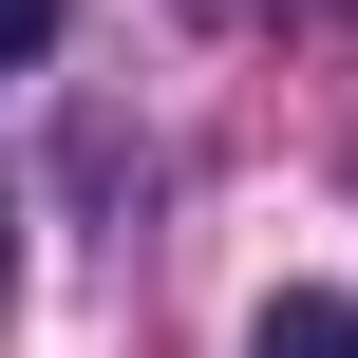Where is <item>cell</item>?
I'll use <instances>...</instances> for the list:
<instances>
[{
    "mask_svg": "<svg viewBox=\"0 0 358 358\" xmlns=\"http://www.w3.org/2000/svg\"><path fill=\"white\" fill-rule=\"evenodd\" d=\"M245 358H358V302H340V283H283V302H264V340H245Z\"/></svg>",
    "mask_w": 358,
    "mask_h": 358,
    "instance_id": "6da1fadb",
    "label": "cell"
},
{
    "mask_svg": "<svg viewBox=\"0 0 358 358\" xmlns=\"http://www.w3.org/2000/svg\"><path fill=\"white\" fill-rule=\"evenodd\" d=\"M38 38H57V0H0V57H38Z\"/></svg>",
    "mask_w": 358,
    "mask_h": 358,
    "instance_id": "7a4b0ae2",
    "label": "cell"
},
{
    "mask_svg": "<svg viewBox=\"0 0 358 358\" xmlns=\"http://www.w3.org/2000/svg\"><path fill=\"white\" fill-rule=\"evenodd\" d=\"M0 264H19V245H0Z\"/></svg>",
    "mask_w": 358,
    "mask_h": 358,
    "instance_id": "3957f363",
    "label": "cell"
}]
</instances>
